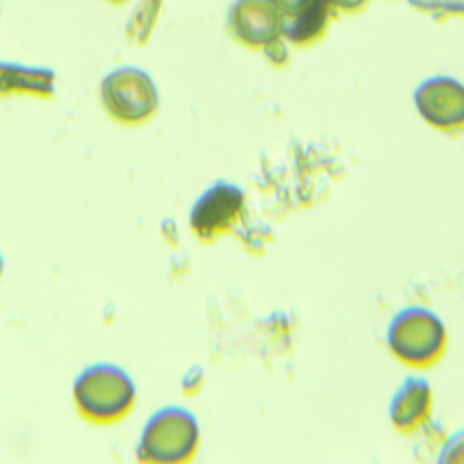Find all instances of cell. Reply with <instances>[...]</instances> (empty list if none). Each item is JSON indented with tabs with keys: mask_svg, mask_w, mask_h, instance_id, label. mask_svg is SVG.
<instances>
[{
	"mask_svg": "<svg viewBox=\"0 0 464 464\" xmlns=\"http://www.w3.org/2000/svg\"><path fill=\"white\" fill-rule=\"evenodd\" d=\"M330 10L327 0H312L309 5L297 10L295 14L284 16V26H281V37L285 43L306 47L321 40L330 24Z\"/></svg>",
	"mask_w": 464,
	"mask_h": 464,
	"instance_id": "9c48e42d",
	"label": "cell"
},
{
	"mask_svg": "<svg viewBox=\"0 0 464 464\" xmlns=\"http://www.w3.org/2000/svg\"><path fill=\"white\" fill-rule=\"evenodd\" d=\"M242 209V188L227 181H217L198 198L190 209V227L200 239H214L235 226Z\"/></svg>",
	"mask_w": 464,
	"mask_h": 464,
	"instance_id": "8992f818",
	"label": "cell"
},
{
	"mask_svg": "<svg viewBox=\"0 0 464 464\" xmlns=\"http://www.w3.org/2000/svg\"><path fill=\"white\" fill-rule=\"evenodd\" d=\"M101 102L114 121L135 126L149 121L159 111L160 95L151 74L123 65L102 80Z\"/></svg>",
	"mask_w": 464,
	"mask_h": 464,
	"instance_id": "277c9868",
	"label": "cell"
},
{
	"mask_svg": "<svg viewBox=\"0 0 464 464\" xmlns=\"http://www.w3.org/2000/svg\"><path fill=\"white\" fill-rule=\"evenodd\" d=\"M265 53H267V58L272 61L275 65H284L285 61H288V47H285V40L284 37H279L276 43L267 44V47L263 49Z\"/></svg>",
	"mask_w": 464,
	"mask_h": 464,
	"instance_id": "7c38bea8",
	"label": "cell"
},
{
	"mask_svg": "<svg viewBox=\"0 0 464 464\" xmlns=\"http://www.w3.org/2000/svg\"><path fill=\"white\" fill-rule=\"evenodd\" d=\"M111 3H123V0H111Z\"/></svg>",
	"mask_w": 464,
	"mask_h": 464,
	"instance_id": "2e32d148",
	"label": "cell"
},
{
	"mask_svg": "<svg viewBox=\"0 0 464 464\" xmlns=\"http://www.w3.org/2000/svg\"><path fill=\"white\" fill-rule=\"evenodd\" d=\"M200 441V428L196 416L181 406H168L153 413L144 425L138 446V458L142 462L177 464L196 455Z\"/></svg>",
	"mask_w": 464,
	"mask_h": 464,
	"instance_id": "7a4b0ae2",
	"label": "cell"
},
{
	"mask_svg": "<svg viewBox=\"0 0 464 464\" xmlns=\"http://www.w3.org/2000/svg\"><path fill=\"white\" fill-rule=\"evenodd\" d=\"M439 462H464V430L446 441Z\"/></svg>",
	"mask_w": 464,
	"mask_h": 464,
	"instance_id": "8fae6325",
	"label": "cell"
},
{
	"mask_svg": "<svg viewBox=\"0 0 464 464\" xmlns=\"http://www.w3.org/2000/svg\"><path fill=\"white\" fill-rule=\"evenodd\" d=\"M0 91H31V93H53V72L43 68L0 63Z\"/></svg>",
	"mask_w": 464,
	"mask_h": 464,
	"instance_id": "30bf717a",
	"label": "cell"
},
{
	"mask_svg": "<svg viewBox=\"0 0 464 464\" xmlns=\"http://www.w3.org/2000/svg\"><path fill=\"white\" fill-rule=\"evenodd\" d=\"M416 110L439 130L464 128V84L453 77H432L416 89Z\"/></svg>",
	"mask_w": 464,
	"mask_h": 464,
	"instance_id": "52a82bcc",
	"label": "cell"
},
{
	"mask_svg": "<svg viewBox=\"0 0 464 464\" xmlns=\"http://www.w3.org/2000/svg\"><path fill=\"white\" fill-rule=\"evenodd\" d=\"M367 0H327V5L333 10H343V12H355L364 5Z\"/></svg>",
	"mask_w": 464,
	"mask_h": 464,
	"instance_id": "5bb4252c",
	"label": "cell"
},
{
	"mask_svg": "<svg viewBox=\"0 0 464 464\" xmlns=\"http://www.w3.org/2000/svg\"><path fill=\"white\" fill-rule=\"evenodd\" d=\"M74 404L91 422H114L135 404L138 388L128 372L116 364H93L82 372L72 388Z\"/></svg>",
	"mask_w": 464,
	"mask_h": 464,
	"instance_id": "6da1fadb",
	"label": "cell"
},
{
	"mask_svg": "<svg viewBox=\"0 0 464 464\" xmlns=\"http://www.w3.org/2000/svg\"><path fill=\"white\" fill-rule=\"evenodd\" d=\"M432 388L428 381L406 379L391 401V422L397 432H416L432 413Z\"/></svg>",
	"mask_w": 464,
	"mask_h": 464,
	"instance_id": "ba28073f",
	"label": "cell"
},
{
	"mask_svg": "<svg viewBox=\"0 0 464 464\" xmlns=\"http://www.w3.org/2000/svg\"><path fill=\"white\" fill-rule=\"evenodd\" d=\"M388 346L401 362L411 367H428L446 351V327L430 309L409 306L391 321Z\"/></svg>",
	"mask_w": 464,
	"mask_h": 464,
	"instance_id": "3957f363",
	"label": "cell"
},
{
	"mask_svg": "<svg viewBox=\"0 0 464 464\" xmlns=\"http://www.w3.org/2000/svg\"><path fill=\"white\" fill-rule=\"evenodd\" d=\"M276 7H279V12L284 16H290V14H295L297 10H302L304 5H309L312 0H272Z\"/></svg>",
	"mask_w": 464,
	"mask_h": 464,
	"instance_id": "4fadbf2b",
	"label": "cell"
},
{
	"mask_svg": "<svg viewBox=\"0 0 464 464\" xmlns=\"http://www.w3.org/2000/svg\"><path fill=\"white\" fill-rule=\"evenodd\" d=\"M284 14L272 0H235L227 12V31L244 47L265 49L281 37Z\"/></svg>",
	"mask_w": 464,
	"mask_h": 464,
	"instance_id": "5b68a950",
	"label": "cell"
},
{
	"mask_svg": "<svg viewBox=\"0 0 464 464\" xmlns=\"http://www.w3.org/2000/svg\"><path fill=\"white\" fill-rule=\"evenodd\" d=\"M0 275H3V256H0Z\"/></svg>",
	"mask_w": 464,
	"mask_h": 464,
	"instance_id": "9a60e30c",
	"label": "cell"
}]
</instances>
